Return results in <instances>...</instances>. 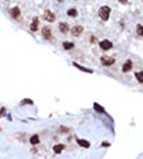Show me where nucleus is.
<instances>
[{"label":"nucleus","instance_id":"dca6fc26","mask_svg":"<svg viewBox=\"0 0 143 159\" xmlns=\"http://www.w3.org/2000/svg\"><path fill=\"white\" fill-rule=\"evenodd\" d=\"M63 47H64L65 49H72L74 47V43H72V42H64L63 43Z\"/></svg>","mask_w":143,"mask_h":159},{"label":"nucleus","instance_id":"ddd939ff","mask_svg":"<svg viewBox=\"0 0 143 159\" xmlns=\"http://www.w3.org/2000/svg\"><path fill=\"white\" fill-rule=\"evenodd\" d=\"M75 67H77L78 69H80L82 71H85V73H89V74H92V69H88V68H85V67H82V66L80 65H78V64H76V63H74L73 64Z\"/></svg>","mask_w":143,"mask_h":159},{"label":"nucleus","instance_id":"20e7f679","mask_svg":"<svg viewBox=\"0 0 143 159\" xmlns=\"http://www.w3.org/2000/svg\"><path fill=\"white\" fill-rule=\"evenodd\" d=\"M100 60H101V64L104 66H110L114 63V58H112V57H107V56H102L100 58Z\"/></svg>","mask_w":143,"mask_h":159},{"label":"nucleus","instance_id":"9b49d317","mask_svg":"<svg viewBox=\"0 0 143 159\" xmlns=\"http://www.w3.org/2000/svg\"><path fill=\"white\" fill-rule=\"evenodd\" d=\"M65 148V146L63 144H58V145H55V146L53 147V150H54V153H56V154H60V153H62V150Z\"/></svg>","mask_w":143,"mask_h":159},{"label":"nucleus","instance_id":"4be33fe9","mask_svg":"<svg viewBox=\"0 0 143 159\" xmlns=\"http://www.w3.org/2000/svg\"><path fill=\"white\" fill-rule=\"evenodd\" d=\"M120 1V3H122V4H126V2H128V0H119Z\"/></svg>","mask_w":143,"mask_h":159},{"label":"nucleus","instance_id":"aec40b11","mask_svg":"<svg viewBox=\"0 0 143 159\" xmlns=\"http://www.w3.org/2000/svg\"><path fill=\"white\" fill-rule=\"evenodd\" d=\"M26 103L33 104V101H32V100H29V99H26V100H23V101L21 102V105H23V104H26Z\"/></svg>","mask_w":143,"mask_h":159},{"label":"nucleus","instance_id":"f8f14e48","mask_svg":"<svg viewBox=\"0 0 143 159\" xmlns=\"http://www.w3.org/2000/svg\"><path fill=\"white\" fill-rule=\"evenodd\" d=\"M77 143H78L79 146L82 147H85V148H88L90 146V144L88 143L87 141H85V139H77Z\"/></svg>","mask_w":143,"mask_h":159},{"label":"nucleus","instance_id":"0eeeda50","mask_svg":"<svg viewBox=\"0 0 143 159\" xmlns=\"http://www.w3.org/2000/svg\"><path fill=\"white\" fill-rule=\"evenodd\" d=\"M82 31H84V29H82V25H76L72 29V34H73L74 36H79L82 33Z\"/></svg>","mask_w":143,"mask_h":159},{"label":"nucleus","instance_id":"6ab92c4d","mask_svg":"<svg viewBox=\"0 0 143 159\" xmlns=\"http://www.w3.org/2000/svg\"><path fill=\"white\" fill-rule=\"evenodd\" d=\"M136 77L139 82H143V71H140V73L136 74Z\"/></svg>","mask_w":143,"mask_h":159},{"label":"nucleus","instance_id":"7ed1b4c3","mask_svg":"<svg viewBox=\"0 0 143 159\" xmlns=\"http://www.w3.org/2000/svg\"><path fill=\"white\" fill-rule=\"evenodd\" d=\"M99 45H100V48L104 49V51H108V49H110L112 47V43L110 42V41H108V40L101 41V42L99 43Z\"/></svg>","mask_w":143,"mask_h":159},{"label":"nucleus","instance_id":"6e6552de","mask_svg":"<svg viewBox=\"0 0 143 159\" xmlns=\"http://www.w3.org/2000/svg\"><path fill=\"white\" fill-rule=\"evenodd\" d=\"M58 29L60 31L63 33V34H66V33L68 32V30H70V27H68V24L65 23V22H60V25H58Z\"/></svg>","mask_w":143,"mask_h":159},{"label":"nucleus","instance_id":"2eb2a0df","mask_svg":"<svg viewBox=\"0 0 143 159\" xmlns=\"http://www.w3.org/2000/svg\"><path fill=\"white\" fill-rule=\"evenodd\" d=\"M38 142H40L38 135H33L31 138H30V143H31L32 145H36V144H38Z\"/></svg>","mask_w":143,"mask_h":159},{"label":"nucleus","instance_id":"f257e3e1","mask_svg":"<svg viewBox=\"0 0 143 159\" xmlns=\"http://www.w3.org/2000/svg\"><path fill=\"white\" fill-rule=\"evenodd\" d=\"M110 12H111V9H110V7H108V5H104V7H101L100 9H99L98 14H99V16L101 18V20L107 21V20L109 19Z\"/></svg>","mask_w":143,"mask_h":159},{"label":"nucleus","instance_id":"f3484780","mask_svg":"<svg viewBox=\"0 0 143 159\" xmlns=\"http://www.w3.org/2000/svg\"><path fill=\"white\" fill-rule=\"evenodd\" d=\"M94 109H95L97 112H99V113H104V109L102 108V106L99 105L98 103H94Z\"/></svg>","mask_w":143,"mask_h":159},{"label":"nucleus","instance_id":"f03ea898","mask_svg":"<svg viewBox=\"0 0 143 159\" xmlns=\"http://www.w3.org/2000/svg\"><path fill=\"white\" fill-rule=\"evenodd\" d=\"M43 18L45 19L48 22H54L55 21V14L52 12L51 10H45V11H44Z\"/></svg>","mask_w":143,"mask_h":159},{"label":"nucleus","instance_id":"1a4fd4ad","mask_svg":"<svg viewBox=\"0 0 143 159\" xmlns=\"http://www.w3.org/2000/svg\"><path fill=\"white\" fill-rule=\"evenodd\" d=\"M131 69H132V60L128 59V60L126 62V64L123 65L122 71H123V73H128V71H130Z\"/></svg>","mask_w":143,"mask_h":159},{"label":"nucleus","instance_id":"5701e85b","mask_svg":"<svg viewBox=\"0 0 143 159\" xmlns=\"http://www.w3.org/2000/svg\"><path fill=\"white\" fill-rule=\"evenodd\" d=\"M102 146H109L108 143H102Z\"/></svg>","mask_w":143,"mask_h":159},{"label":"nucleus","instance_id":"423d86ee","mask_svg":"<svg viewBox=\"0 0 143 159\" xmlns=\"http://www.w3.org/2000/svg\"><path fill=\"white\" fill-rule=\"evenodd\" d=\"M42 35L46 40H51L52 38V31L48 26H44L42 29Z\"/></svg>","mask_w":143,"mask_h":159},{"label":"nucleus","instance_id":"39448f33","mask_svg":"<svg viewBox=\"0 0 143 159\" xmlns=\"http://www.w3.org/2000/svg\"><path fill=\"white\" fill-rule=\"evenodd\" d=\"M38 25H40V21H38V16H34V18H33V20H32L31 25H30V29H31V31H33V32L38 31Z\"/></svg>","mask_w":143,"mask_h":159},{"label":"nucleus","instance_id":"412c9836","mask_svg":"<svg viewBox=\"0 0 143 159\" xmlns=\"http://www.w3.org/2000/svg\"><path fill=\"white\" fill-rule=\"evenodd\" d=\"M4 113H6V109H4V108H2V109H1V111H0V117H2V116H4Z\"/></svg>","mask_w":143,"mask_h":159},{"label":"nucleus","instance_id":"9d476101","mask_svg":"<svg viewBox=\"0 0 143 159\" xmlns=\"http://www.w3.org/2000/svg\"><path fill=\"white\" fill-rule=\"evenodd\" d=\"M10 13H11V15H12V18H14V19H18L19 16H20V14H21L20 9H19L18 7L12 8V9H11V11H10Z\"/></svg>","mask_w":143,"mask_h":159},{"label":"nucleus","instance_id":"a211bd4d","mask_svg":"<svg viewBox=\"0 0 143 159\" xmlns=\"http://www.w3.org/2000/svg\"><path fill=\"white\" fill-rule=\"evenodd\" d=\"M136 33H138V35H140V36H143V25L138 24L136 25Z\"/></svg>","mask_w":143,"mask_h":159},{"label":"nucleus","instance_id":"4468645a","mask_svg":"<svg viewBox=\"0 0 143 159\" xmlns=\"http://www.w3.org/2000/svg\"><path fill=\"white\" fill-rule=\"evenodd\" d=\"M67 15L72 16V18H75V16H77V10L75 9V8H72V9H70L67 11Z\"/></svg>","mask_w":143,"mask_h":159}]
</instances>
